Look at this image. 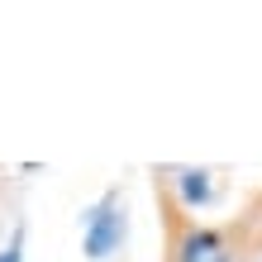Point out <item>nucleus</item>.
Masks as SVG:
<instances>
[{"label": "nucleus", "mask_w": 262, "mask_h": 262, "mask_svg": "<svg viewBox=\"0 0 262 262\" xmlns=\"http://www.w3.org/2000/svg\"><path fill=\"white\" fill-rule=\"evenodd\" d=\"M152 200L162 220V262H248L229 224H205L167 191L162 172H152Z\"/></svg>", "instance_id": "f257e3e1"}, {"label": "nucleus", "mask_w": 262, "mask_h": 262, "mask_svg": "<svg viewBox=\"0 0 262 262\" xmlns=\"http://www.w3.org/2000/svg\"><path fill=\"white\" fill-rule=\"evenodd\" d=\"M119 243H124V200H119V191H105V200L86 214L81 248L91 262H105L110 253H119Z\"/></svg>", "instance_id": "f03ea898"}, {"label": "nucleus", "mask_w": 262, "mask_h": 262, "mask_svg": "<svg viewBox=\"0 0 262 262\" xmlns=\"http://www.w3.org/2000/svg\"><path fill=\"white\" fill-rule=\"evenodd\" d=\"M229 229H234L243 257H248V262H262V191H248V195H243V210L229 220Z\"/></svg>", "instance_id": "7ed1b4c3"}, {"label": "nucleus", "mask_w": 262, "mask_h": 262, "mask_svg": "<svg viewBox=\"0 0 262 262\" xmlns=\"http://www.w3.org/2000/svg\"><path fill=\"white\" fill-rule=\"evenodd\" d=\"M19 257H24V224H14L10 248H0V262H19Z\"/></svg>", "instance_id": "20e7f679"}]
</instances>
